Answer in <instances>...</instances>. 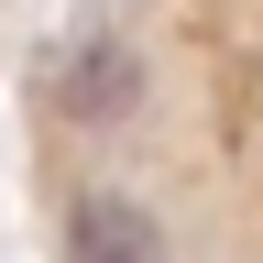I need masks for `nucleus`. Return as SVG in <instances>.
Here are the masks:
<instances>
[{"label": "nucleus", "mask_w": 263, "mask_h": 263, "mask_svg": "<svg viewBox=\"0 0 263 263\" xmlns=\"http://www.w3.org/2000/svg\"><path fill=\"white\" fill-rule=\"evenodd\" d=\"M55 263H164V219L121 186H88L55 230Z\"/></svg>", "instance_id": "1"}, {"label": "nucleus", "mask_w": 263, "mask_h": 263, "mask_svg": "<svg viewBox=\"0 0 263 263\" xmlns=\"http://www.w3.org/2000/svg\"><path fill=\"white\" fill-rule=\"evenodd\" d=\"M132 88H143L132 44H88V55L55 77V110H66V121H110V110H132Z\"/></svg>", "instance_id": "2"}]
</instances>
